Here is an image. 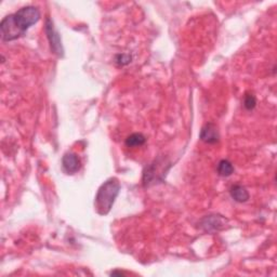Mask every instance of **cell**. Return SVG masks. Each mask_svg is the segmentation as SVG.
<instances>
[{"mask_svg":"<svg viewBox=\"0 0 277 277\" xmlns=\"http://www.w3.org/2000/svg\"><path fill=\"white\" fill-rule=\"evenodd\" d=\"M40 19V11L33 6L24 7L18 12L6 17L0 23L2 37L5 41L16 40L24 36L28 28Z\"/></svg>","mask_w":277,"mask_h":277,"instance_id":"obj_1","label":"cell"},{"mask_svg":"<svg viewBox=\"0 0 277 277\" xmlns=\"http://www.w3.org/2000/svg\"><path fill=\"white\" fill-rule=\"evenodd\" d=\"M120 191V183L117 179L112 178L104 182L99 188L96 196V209L101 216L107 215L111 211L115 199Z\"/></svg>","mask_w":277,"mask_h":277,"instance_id":"obj_2","label":"cell"},{"mask_svg":"<svg viewBox=\"0 0 277 277\" xmlns=\"http://www.w3.org/2000/svg\"><path fill=\"white\" fill-rule=\"evenodd\" d=\"M228 220L222 216L213 215V216H207L202 219L200 221V228L206 231V232H218L221 231L225 228V224H227Z\"/></svg>","mask_w":277,"mask_h":277,"instance_id":"obj_3","label":"cell"},{"mask_svg":"<svg viewBox=\"0 0 277 277\" xmlns=\"http://www.w3.org/2000/svg\"><path fill=\"white\" fill-rule=\"evenodd\" d=\"M46 33L50 42L51 50H52L53 52L56 53L57 55H63V48H62L60 35L55 31L52 21L50 19H47L46 21Z\"/></svg>","mask_w":277,"mask_h":277,"instance_id":"obj_4","label":"cell"},{"mask_svg":"<svg viewBox=\"0 0 277 277\" xmlns=\"http://www.w3.org/2000/svg\"><path fill=\"white\" fill-rule=\"evenodd\" d=\"M62 165L65 172H67L68 174H74L78 172L80 169V166H82L79 157L75 154V153H72V152L66 153V154L63 156Z\"/></svg>","mask_w":277,"mask_h":277,"instance_id":"obj_5","label":"cell"},{"mask_svg":"<svg viewBox=\"0 0 277 277\" xmlns=\"http://www.w3.org/2000/svg\"><path fill=\"white\" fill-rule=\"evenodd\" d=\"M219 131L216 125L214 123H207L202 127L201 131H200V138L208 144H215L219 141Z\"/></svg>","mask_w":277,"mask_h":277,"instance_id":"obj_6","label":"cell"},{"mask_svg":"<svg viewBox=\"0 0 277 277\" xmlns=\"http://www.w3.org/2000/svg\"><path fill=\"white\" fill-rule=\"evenodd\" d=\"M231 196L237 202H246L250 197L249 193L242 185H233L231 187Z\"/></svg>","mask_w":277,"mask_h":277,"instance_id":"obj_7","label":"cell"},{"mask_svg":"<svg viewBox=\"0 0 277 277\" xmlns=\"http://www.w3.org/2000/svg\"><path fill=\"white\" fill-rule=\"evenodd\" d=\"M145 141L147 138L142 133H132L126 138V145L128 148H138L142 147Z\"/></svg>","mask_w":277,"mask_h":277,"instance_id":"obj_8","label":"cell"},{"mask_svg":"<svg viewBox=\"0 0 277 277\" xmlns=\"http://www.w3.org/2000/svg\"><path fill=\"white\" fill-rule=\"evenodd\" d=\"M234 172V167H233L232 163H230L229 160L223 159L218 165V173L222 177H230L232 176V173Z\"/></svg>","mask_w":277,"mask_h":277,"instance_id":"obj_9","label":"cell"},{"mask_svg":"<svg viewBox=\"0 0 277 277\" xmlns=\"http://www.w3.org/2000/svg\"><path fill=\"white\" fill-rule=\"evenodd\" d=\"M244 105L247 109H249V111H251V109H253L254 107H256L257 105V99L256 97L253 96V94H247L246 98H245V101H244Z\"/></svg>","mask_w":277,"mask_h":277,"instance_id":"obj_10","label":"cell"}]
</instances>
